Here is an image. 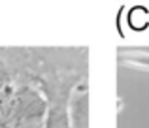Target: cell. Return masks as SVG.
<instances>
[{
  "label": "cell",
  "mask_w": 149,
  "mask_h": 128,
  "mask_svg": "<svg viewBox=\"0 0 149 128\" xmlns=\"http://www.w3.org/2000/svg\"><path fill=\"white\" fill-rule=\"evenodd\" d=\"M117 62L121 66H132V68H140V70H147L149 72V53L121 51V53H117Z\"/></svg>",
  "instance_id": "6da1fadb"
}]
</instances>
